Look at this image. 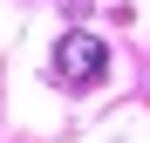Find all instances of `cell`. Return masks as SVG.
I'll return each instance as SVG.
<instances>
[{"label": "cell", "instance_id": "obj_1", "mask_svg": "<svg viewBox=\"0 0 150 143\" xmlns=\"http://www.w3.org/2000/svg\"><path fill=\"white\" fill-rule=\"evenodd\" d=\"M55 75H62L68 89H96V82L109 75V48L96 41V34H82V27L62 34V41H55Z\"/></svg>", "mask_w": 150, "mask_h": 143}]
</instances>
